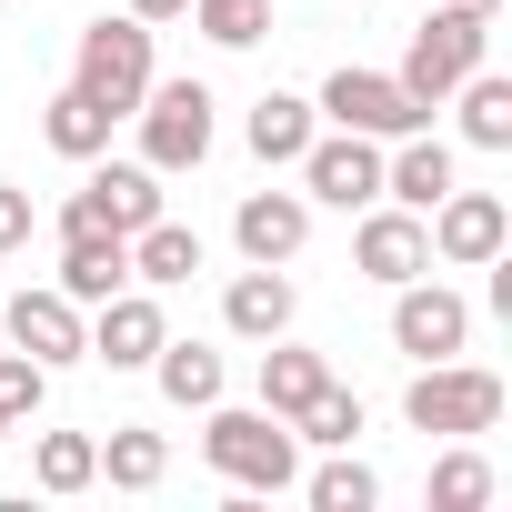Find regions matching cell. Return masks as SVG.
I'll list each match as a JSON object with an SVG mask.
<instances>
[{
    "mask_svg": "<svg viewBox=\"0 0 512 512\" xmlns=\"http://www.w3.org/2000/svg\"><path fill=\"white\" fill-rule=\"evenodd\" d=\"M201 452H211V472L241 482V492H292V482H302V432H292L282 412H231V402H211V412H201Z\"/></svg>",
    "mask_w": 512,
    "mask_h": 512,
    "instance_id": "1",
    "label": "cell"
},
{
    "mask_svg": "<svg viewBox=\"0 0 512 512\" xmlns=\"http://www.w3.org/2000/svg\"><path fill=\"white\" fill-rule=\"evenodd\" d=\"M482 51H492V11H472V0H432V21L412 31V51H402V91L422 101V111H442L452 101V81L462 71H482Z\"/></svg>",
    "mask_w": 512,
    "mask_h": 512,
    "instance_id": "2",
    "label": "cell"
},
{
    "mask_svg": "<svg viewBox=\"0 0 512 512\" xmlns=\"http://www.w3.org/2000/svg\"><path fill=\"white\" fill-rule=\"evenodd\" d=\"M402 422L412 432H442V442H472V432H492L502 422V372H482V362H422L412 372V392H402Z\"/></svg>",
    "mask_w": 512,
    "mask_h": 512,
    "instance_id": "3",
    "label": "cell"
},
{
    "mask_svg": "<svg viewBox=\"0 0 512 512\" xmlns=\"http://www.w3.org/2000/svg\"><path fill=\"white\" fill-rule=\"evenodd\" d=\"M71 91H91L111 121H131L141 91H151V21H91L81 61H71Z\"/></svg>",
    "mask_w": 512,
    "mask_h": 512,
    "instance_id": "4",
    "label": "cell"
},
{
    "mask_svg": "<svg viewBox=\"0 0 512 512\" xmlns=\"http://www.w3.org/2000/svg\"><path fill=\"white\" fill-rule=\"evenodd\" d=\"M211 111H221V101H211L201 81H151L141 111H131V121H141V161H151V171H201V161H211Z\"/></svg>",
    "mask_w": 512,
    "mask_h": 512,
    "instance_id": "5",
    "label": "cell"
},
{
    "mask_svg": "<svg viewBox=\"0 0 512 512\" xmlns=\"http://www.w3.org/2000/svg\"><path fill=\"white\" fill-rule=\"evenodd\" d=\"M312 111H322L332 131H362V141H402V131H432V111H422V101H412L392 71H352V61L322 81V101H312Z\"/></svg>",
    "mask_w": 512,
    "mask_h": 512,
    "instance_id": "6",
    "label": "cell"
},
{
    "mask_svg": "<svg viewBox=\"0 0 512 512\" xmlns=\"http://www.w3.org/2000/svg\"><path fill=\"white\" fill-rule=\"evenodd\" d=\"M292 171H302V201H332V211L382 201V141H362V131H312Z\"/></svg>",
    "mask_w": 512,
    "mask_h": 512,
    "instance_id": "7",
    "label": "cell"
},
{
    "mask_svg": "<svg viewBox=\"0 0 512 512\" xmlns=\"http://www.w3.org/2000/svg\"><path fill=\"white\" fill-rule=\"evenodd\" d=\"M462 342H472V302H462L452 282H432V272L392 282V352H412V362H452Z\"/></svg>",
    "mask_w": 512,
    "mask_h": 512,
    "instance_id": "8",
    "label": "cell"
},
{
    "mask_svg": "<svg viewBox=\"0 0 512 512\" xmlns=\"http://www.w3.org/2000/svg\"><path fill=\"white\" fill-rule=\"evenodd\" d=\"M422 231H432V262H452V272H482V262H502V241H512V211H502V191H442L432 211H422Z\"/></svg>",
    "mask_w": 512,
    "mask_h": 512,
    "instance_id": "9",
    "label": "cell"
},
{
    "mask_svg": "<svg viewBox=\"0 0 512 512\" xmlns=\"http://www.w3.org/2000/svg\"><path fill=\"white\" fill-rule=\"evenodd\" d=\"M352 272H362V282H412V272H432V231H422V211L372 201L362 231H352Z\"/></svg>",
    "mask_w": 512,
    "mask_h": 512,
    "instance_id": "10",
    "label": "cell"
},
{
    "mask_svg": "<svg viewBox=\"0 0 512 512\" xmlns=\"http://www.w3.org/2000/svg\"><path fill=\"white\" fill-rule=\"evenodd\" d=\"M0 332H11L31 362H51V372H61V362H91V322H81V302H71L61 282H51V292H21Z\"/></svg>",
    "mask_w": 512,
    "mask_h": 512,
    "instance_id": "11",
    "label": "cell"
},
{
    "mask_svg": "<svg viewBox=\"0 0 512 512\" xmlns=\"http://www.w3.org/2000/svg\"><path fill=\"white\" fill-rule=\"evenodd\" d=\"M101 322H91V362H111V372H151V352L171 342V322H161V302L131 282V292H111V302H91Z\"/></svg>",
    "mask_w": 512,
    "mask_h": 512,
    "instance_id": "12",
    "label": "cell"
},
{
    "mask_svg": "<svg viewBox=\"0 0 512 512\" xmlns=\"http://www.w3.org/2000/svg\"><path fill=\"white\" fill-rule=\"evenodd\" d=\"M231 241H241V262H292V251L312 241V201L302 191H241Z\"/></svg>",
    "mask_w": 512,
    "mask_h": 512,
    "instance_id": "13",
    "label": "cell"
},
{
    "mask_svg": "<svg viewBox=\"0 0 512 512\" xmlns=\"http://www.w3.org/2000/svg\"><path fill=\"white\" fill-rule=\"evenodd\" d=\"M452 141H432V131H402L392 151H382V201H402V211H432L442 191H452Z\"/></svg>",
    "mask_w": 512,
    "mask_h": 512,
    "instance_id": "14",
    "label": "cell"
},
{
    "mask_svg": "<svg viewBox=\"0 0 512 512\" xmlns=\"http://www.w3.org/2000/svg\"><path fill=\"white\" fill-rule=\"evenodd\" d=\"M201 262H211V251H201V231H191V221H171V211L131 231V282H141V292H181Z\"/></svg>",
    "mask_w": 512,
    "mask_h": 512,
    "instance_id": "15",
    "label": "cell"
},
{
    "mask_svg": "<svg viewBox=\"0 0 512 512\" xmlns=\"http://www.w3.org/2000/svg\"><path fill=\"white\" fill-rule=\"evenodd\" d=\"M292 282H282V262H251V272H231V292H221V322L241 332V342H272V332H292Z\"/></svg>",
    "mask_w": 512,
    "mask_h": 512,
    "instance_id": "16",
    "label": "cell"
},
{
    "mask_svg": "<svg viewBox=\"0 0 512 512\" xmlns=\"http://www.w3.org/2000/svg\"><path fill=\"white\" fill-rule=\"evenodd\" d=\"M81 191H91V201H101V221H111V231H121V241H131V231H141V221H161V171H151V161H111V151H101V161H91V181H81Z\"/></svg>",
    "mask_w": 512,
    "mask_h": 512,
    "instance_id": "17",
    "label": "cell"
},
{
    "mask_svg": "<svg viewBox=\"0 0 512 512\" xmlns=\"http://www.w3.org/2000/svg\"><path fill=\"white\" fill-rule=\"evenodd\" d=\"M61 292H71V302L131 292V241H121V231H71V241H61Z\"/></svg>",
    "mask_w": 512,
    "mask_h": 512,
    "instance_id": "18",
    "label": "cell"
},
{
    "mask_svg": "<svg viewBox=\"0 0 512 512\" xmlns=\"http://www.w3.org/2000/svg\"><path fill=\"white\" fill-rule=\"evenodd\" d=\"M322 131V111L302 101V91H262V101H251V121H241V141H251V161H302V141Z\"/></svg>",
    "mask_w": 512,
    "mask_h": 512,
    "instance_id": "19",
    "label": "cell"
},
{
    "mask_svg": "<svg viewBox=\"0 0 512 512\" xmlns=\"http://www.w3.org/2000/svg\"><path fill=\"white\" fill-rule=\"evenodd\" d=\"M151 382H161L171 412H211V402H221V352H211V342H161V352H151Z\"/></svg>",
    "mask_w": 512,
    "mask_h": 512,
    "instance_id": "20",
    "label": "cell"
},
{
    "mask_svg": "<svg viewBox=\"0 0 512 512\" xmlns=\"http://www.w3.org/2000/svg\"><path fill=\"white\" fill-rule=\"evenodd\" d=\"M452 101H462V141L472 151H512V81L502 71H462Z\"/></svg>",
    "mask_w": 512,
    "mask_h": 512,
    "instance_id": "21",
    "label": "cell"
},
{
    "mask_svg": "<svg viewBox=\"0 0 512 512\" xmlns=\"http://www.w3.org/2000/svg\"><path fill=\"white\" fill-rule=\"evenodd\" d=\"M41 141H51L61 161H101V151H111V111H101L91 91H61V101L41 111Z\"/></svg>",
    "mask_w": 512,
    "mask_h": 512,
    "instance_id": "22",
    "label": "cell"
},
{
    "mask_svg": "<svg viewBox=\"0 0 512 512\" xmlns=\"http://www.w3.org/2000/svg\"><path fill=\"white\" fill-rule=\"evenodd\" d=\"M322 382H332V362H322V352H292V342L272 332V352H262V412H282V422H292Z\"/></svg>",
    "mask_w": 512,
    "mask_h": 512,
    "instance_id": "23",
    "label": "cell"
},
{
    "mask_svg": "<svg viewBox=\"0 0 512 512\" xmlns=\"http://www.w3.org/2000/svg\"><path fill=\"white\" fill-rule=\"evenodd\" d=\"M161 472H171V442L141 432V422H111V442H101V482H111V492H151Z\"/></svg>",
    "mask_w": 512,
    "mask_h": 512,
    "instance_id": "24",
    "label": "cell"
},
{
    "mask_svg": "<svg viewBox=\"0 0 512 512\" xmlns=\"http://www.w3.org/2000/svg\"><path fill=\"white\" fill-rule=\"evenodd\" d=\"M31 472H41V492H91L101 482V442L91 432H41L31 442Z\"/></svg>",
    "mask_w": 512,
    "mask_h": 512,
    "instance_id": "25",
    "label": "cell"
},
{
    "mask_svg": "<svg viewBox=\"0 0 512 512\" xmlns=\"http://www.w3.org/2000/svg\"><path fill=\"white\" fill-rule=\"evenodd\" d=\"M372 502H382V472L352 462V442H342V452L312 472V512H372Z\"/></svg>",
    "mask_w": 512,
    "mask_h": 512,
    "instance_id": "26",
    "label": "cell"
},
{
    "mask_svg": "<svg viewBox=\"0 0 512 512\" xmlns=\"http://www.w3.org/2000/svg\"><path fill=\"white\" fill-rule=\"evenodd\" d=\"M292 432H302V442H322V452H342V442L362 432V392H342V382H322V392H312V402L292 412Z\"/></svg>",
    "mask_w": 512,
    "mask_h": 512,
    "instance_id": "27",
    "label": "cell"
},
{
    "mask_svg": "<svg viewBox=\"0 0 512 512\" xmlns=\"http://www.w3.org/2000/svg\"><path fill=\"white\" fill-rule=\"evenodd\" d=\"M191 21H201V41H221V51H251L272 31V0H191Z\"/></svg>",
    "mask_w": 512,
    "mask_h": 512,
    "instance_id": "28",
    "label": "cell"
},
{
    "mask_svg": "<svg viewBox=\"0 0 512 512\" xmlns=\"http://www.w3.org/2000/svg\"><path fill=\"white\" fill-rule=\"evenodd\" d=\"M492 502V462L482 452H442L432 462V512H482Z\"/></svg>",
    "mask_w": 512,
    "mask_h": 512,
    "instance_id": "29",
    "label": "cell"
},
{
    "mask_svg": "<svg viewBox=\"0 0 512 512\" xmlns=\"http://www.w3.org/2000/svg\"><path fill=\"white\" fill-rule=\"evenodd\" d=\"M41 402H51V362H31V352H0V422L21 432Z\"/></svg>",
    "mask_w": 512,
    "mask_h": 512,
    "instance_id": "30",
    "label": "cell"
},
{
    "mask_svg": "<svg viewBox=\"0 0 512 512\" xmlns=\"http://www.w3.org/2000/svg\"><path fill=\"white\" fill-rule=\"evenodd\" d=\"M21 241H31V191L0 181V251H21Z\"/></svg>",
    "mask_w": 512,
    "mask_h": 512,
    "instance_id": "31",
    "label": "cell"
},
{
    "mask_svg": "<svg viewBox=\"0 0 512 512\" xmlns=\"http://www.w3.org/2000/svg\"><path fill=\"white\" fill-rule=\"evenodd\" d=\"M191 0H131V21H181Z\"/></svg>",
    "mask_w": 512,
    "mask_h": 512,
    "instance_id": "32",
    "label": "cell"
},
{
    "mask_svg": "<svg viewBox=\"0 0 512 512\" xmlns=\"http://www.w3.org/2000/svg\"><path fill=\"white\" fill-rule=\"evenodd\" d=\"M472 11H502V0H472Z\"/></svg>",
    "mask_w": 512,
    "mask_h": 512,
    "instance_id": "33",
    "label": "cell"
},
{
    "mask_svg": "<svg viewBox=\"0 0 512 512\" xmlns=\"http://www.w3.org/2000/svg\"><path fill=\"white\" fill-rule=\"evenodd\" d=\"M0 442H11V422H0Z\"/></svg>",
    "mask_w": 512,
    "mask_h": 512,
    "instance_id": "34",
    "label": "cell"
}]
</instances>
